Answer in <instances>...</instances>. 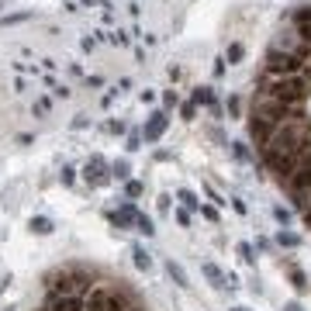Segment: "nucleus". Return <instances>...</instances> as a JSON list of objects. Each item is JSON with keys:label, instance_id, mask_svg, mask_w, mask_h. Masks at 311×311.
<instances>
[{"label": "nucleus", "instance_id": "423d86ee", "mask_svg": "<svg viewBox=\"0 0 311 311\" xmlns=\"http://www.w3.org/2000/svg\"><path fill=\"white\" fill-rule=\"evenodd\" d=\"M107 301H111V290L107 287H90V294H87V311H107Z\"/></svg>", "mask_w": 311, "mask_h": 311}, {"label": "nucleus", "instance_id": "9b49d317", "mask_svg": "<svg viewBox=\"0 0 311 311\" xmlns=\"http://www.w3.org/2000/svg\"><path fill=\"white\" fill-rule=\"evenodd\" d=\"M204 277H208L215 287H221V290H225V287H232V280H228V277H225V273H221L215 263H204Z\"/></svg>", "mask_w": 311, "mask_h": 311}, {"label": "nucleus", "instance_id": "39448f33", "mask_svg": "<svg viewBox=\"0 0 311 311\" xmlns=\"http://www.w3.org/2000/svg\"><path fill=\"white\" fill-rule=\"evenodd\" d=\"M294 194H304V190H311V152H301V159H297V166L287 173V180H283Z\"/></svg>", "mask_w": 311, "mask_h": 311}, {"label": "nucleus", "instance_id": "b1692460", "mask_svg": "<svg viewBox=\"0 0 311 311\" xmlns=\"http://www.w3.org/2000/svg\"><path fill=\"white\" fill-rule=\"evenodd\" d=\"M124 190H128V197H138V194H142V184H135V180H131Z\"/></svg>", "mask_w": 311, "mask_h": 311}, {"label": "nucleus", "instance_id": "f257e3e1", "mask_svg": "<svg viewBox=\"0 0 311 311\" xmlns=\"http://www.w3.org/2000/svg\"><path fill=\"white\" fill-rule=\"evenodd\" d=\"M308 90H311V83H308L301 73H297V76H270V73H263V83H259V93L287 104L290 111L308 97Z\"/></svg>", "mask_w": 311, "mask_h": 311}, {"label": "nucleus", "instance_id": "4468645a", "mask_svg": "<svg viewBox=\"0 0 311 311\" xmlns=\"http://www.w3.org/2000/svg\"><path fill=\"white\" fill-rule=\"evenodd\" d=\"M31 232L49 235V232H52V221H49V218H31Z\"/></svg>", "mask_w": 311, "mask_h": 311}, {"label": "nucleus", "instance_id": "aec40b11", "mask_svg": "<svg viewBox=\"0 0 311 311\" xmlns=\"http://www.w3.org/2000/svg\"><path fill=\"white\" fill-rule=\"evenodd\" d=\"M111 173H114L118 180H124V177H128V163H124V159H121V163H114V166H111Z\"/></svg>", "mask_w": 311, "mask_h": 311}, {"label": "nucleus", "instance_id": "6e6552de", "mask_svg": "<svg viewBox=\"0 0 311 311\" xmlns=\"http://www.w3.org/2000/svg\"><path fill=\"white\" fill-rule=\"evenodd\" d=\"M104 170H107V166H104L100 156H90L87 166H83V173H87V180H90V184H104V180H107V173H104Z\"/></svg>", "mask_w": 311, "mask_h": 311}, {"label": "nucleus", "instance_id": "bb28decb", "mask_svg": "<svg viewBox=\"0 0 311 311\" xmlns=\"http://www.w3.org/2000/svg\"><path fill=\"white\" fill-rule=\"evenodd\" d=\"M283 311H301V304H297V301H290V304H287Z\"/></svg>", "mask_w": 311, "mask_h": 311}, {"label": "nucleus", "instance_id": "7ed1b4c3", "mask_svg": "<svg viewBox=\"0 0 311 311\" xmlns=\"http://www.w3.org/2000/svg\"><path fill=\"white\" fill-rule=\"evenodd\" d=\"M304 62H308V59L290 56V52H280V49H270V52H266V73H270V76H297V73L304 69Z\"/></svg>", "mask_w": 311, "mask_h": 311}, {"label": "nucleus", "instance_id": "5701e85b", "mask_svg": "<svg viewBox=\"0 0 311 311\" xmlns=\"http://www.w3.org/2000/svg\"><path fill=\"white\" fill-rule=\"evenodd\" d=\"M138 232H145V235H152V221H149L145 215H138Z\"/></svg>", "mask_w": 311, "mask_h": 311}, {"label": "nucleus", "instance_id": "dca6fc26", "mask_svg": "<svg viewBox=\"0 0 311 311\" xmlns=\"http://www.w3.org/2000/svg\"><path fill=\"white\" fill-rule=\"evenodd\" d=\"M242 56H246V49H242L239 42H232V45H228V62H239Z\"/></svg>", "mask_w": 311, "mask_h": 311}, {"label": "nucleus", "instance_id": "a211bd4d", "mask_svg": "<svg viewBox=\"0 0 311 311\" xmlns=\"http://www.w3.org/2000/svg\"><path fill=\"white\" fill-rule=\"evenodd\" d=\"M304 280H308V277H304V273H301V270H290V283H294V287H297V290H304V287H308V283H304Z\"/></svg>", "mask_w": 311, "mask_h": 311}, {"label": "nucleus", "instance_id": "412c9836", "mask_svg": "<svg viewBox=\"0 0 311 311\" xmlns=\"http://www.w3.org/2000/svg\"><path fill=\"white\" fill-rule=\"evenodd\" d=\"M280 246L294 249V246H297V235H290V232H280Z\"/></svg>", "mask_w": 311, "mask_h": 311}, {"label": "nucleus", "instance_id": "2eb2a0df", "mask_svg": "<svg viewBox=\"0 0 311 311\" xmlns=\"http://www.w3.org/2000/svg\"><path fill=\"white\" fill-rule=\"evenodd\" d=\"M131 256H135V266H138V270H149V266H152V259L145 256V249H138V246H135V252H131Z\"/></svg>", "mask_w": 311, "mask_h": 311}, {"label": "nucleus", "instance_id": "4be33fe9", "mask_svg": "<svg viewBox=\"0 0 311 311\" xmlns=\"http://www.w3.org/2000/svg\"><path fill=\"white\" fill-rule=\"evenodd\" d=\"M273 218H277V221H283V225H287V221H290V211H287V208H273Z\"/></svg>", "mask_w": 311, "mask_h": 311}, {"label": "nucleus", "instance_id": "7c9ffc66", "mask_svg": "<svg viewBox=\"0 0 311 311\" xmlns=\"http://www.w3.org/2000/svg\"><path fill=\"white\" fill-rule=\"evenodd\" d=\"M0 7H4V4H0Z\"/></svg>", "mask_w": 311, "mask_h": 311}, {"label": "nucleus", "instance_id": "f03ea898", "mask_svg": "<svg viewBox=\"0 0 311 311\" xmlns=\"http://www.w3.org/2000/svg\"><path fill=\"white\" fill-rule=\"evenodd\" d=\"M90 287H93V280L83 270H62V273L49 277V290L59 297H83V294H90Z\"/></svg>", "mask_w": 311, "mask_h": 311}, {"label": "nucleus", "instance_id": "393cba45", "mask_svg": "<svg viewBox=\"0 0 311 311\" xmlns=\"http://www.w3.org/2000/svg\"><path fill=\"white\" fill-rule=\"evenodd\" d=\"M239 256H242V259H252V246L242 242V246H239Z\"/></svg>", "mask_w": 311, "mask_h": 311}, {"label": "nucleus", "instance_id": "1a4fd4ad", "mask_svg": "<svg viewBox=\"0 0 311 311\" xmlns=\"http://www.w3.org/2000/svg\"><path fill=\"white\" fill-rule=\"evenodd\" d=\"M163 131H166V114H152L142 135H145V142H156V138H159Z\"/></svg>", "mask_w": 311, "mask_h": 311}, {"label": "nucleus", "instance_id": "9d476101", "mask_svg": "<svg viewBox=\"0 0 311 311\" xmlns=\"http://www.w3.org/2000/svg\"><path fill=\"white\" fill-rule=\"evenodd\" d=\"M107 218H111V221H114L118 228H128V225H138V215H135V208H131V204H128V208H121V211H111Z\"/></svg>", "mask_w": 311, "mask_h": 311}, {"label": "nucleus", "instance_id": "cd10ccee", "mask_svg": "<svg viewBox=\"0 0 311 311\" xmlns=\"http://www.w3.org/2000/svg\"><path fill=\"white\" fill-rule=\"evenodd\" d=\"M124 311H142V308H135V304H131V308H124Z\"/></svg>", "mask_w": 311, "mask_h": 311}, {"label": "nucleus", "instance_id": "6ab92c4d", "mask_svg": "<svg viewBox=\"0 0 311 311\" xmlns=\"http://www.w3.org/2000/svg\"><path fill=\"white\" fill-rule=\"evenodd\" d=\"M31 18V11H21V14H11V18H4V25H21V21H28Z\"/></svg>", "mask_w": 311, "mask_h": 311}, {"label": "nucleus", "instance_id": "c756f323", "mask_svg": "<svg viewBox=\"0 0 311 311\" xmlns=\"http://www.w3.org/2000/svg\"><path fill=\"white\" fill-rule=\"evenodd\" d=\"M235 311H242V308H235Z\"/></svg>", "mask_w": 311, "mask_h": 311}, {"label": "nucleus", "instance_id": "ddd939ff", "mask_svg": "<svg viewBox=\"0 0 311 311\" xmlns=\"http://www.w3.org/2000/svg\"><path fill=\"white\" fill-rule=\"evenodd\" d=\"M166 270H170V277H173L180 287H190V283H187V273H184V266H180V263H173V259H170V263H166Z\"/></svg>", "mask_w": 311, "mask_h": 311}, {"label": "nucleus", "instance_id": "20e7f679", "mask_svg": "<svg viewBox=\"0 0 311 311\" xmlns=\"http://www.w3.org/2000/svg\"><path fill=\"white\" fill-rule=\"evenodd\" d=\"M287 114H290V107H287V104H280V100H273V97H266V93H256L252 118H259V121H266V124H273V128H277Z\"/></svg>", "mask_w": 311, "mask_h": 311}, {"label": "nucleus", "instance_id": "c85d7f7f", "mask_svg": "<svg viewBox=\"0 0 311 311\" xmlns=\"http://www.w3.org/2000/svg\"><path fill=\"white\" fill-rule=\"evenodd\" d=\"M42 311H52V308H49V304H45V308H42Z\"/></svg>", "mask_w": 311, "mask_h": 311}, {"label": "nucleus", "instance_id": "f3484780", "mask_svg": "<svg viewBox=\"0 0 311 311\" xmlns=\"http://www.w3.org/2000/svg\"><path fill=\"white\" fill-rule=\"evenodd\" d=\"M177 197H180V201H184V204H187V208H201V201H197V197H194V194H190V190H180V194H177Z\"/></svg>", "mask_w": 311, "mask_h": 311}, {"label": "nucleus", "instance_id": "f8f14e48", "mask_svg": "<svg viewBox=\"0 0 311 311\" xmlns=\"http://www.w3.org/2000/svg\"><path fill=\"white\" fill-rule=\"evenodd\" d=\"M194 104H208V107H215V93H211V87H197V90H194Z\"/></svg>", "mask_w": 311, "mask_h": 311}, {"label": "nucleus", "instance_id": "0eeeda50", "mask_svg": "<svg viewBox=\"0 0 311 311\" xmlns=\"http://www.w3.org/2000/svg\"><path fill=\"white\" fill-rule=\"evenodd\" d=\"M49 308H52V311H87L83 297H59V294L49 297Z\"/></svg>", "mask_w": 311, "mask_h": 311}, {"label": "nucleus", "instance_id": "a878e982", "mask_svg": "<svg viewBox=\"0 0 311 311\" xmlns=\"http://www.w3.org/2000/svg\"><path fill=\"white\" fill-rule=\"evenodd\" d=\"M235 156H239V159H249V152H246V145H242V142H235Z\"/></svg>", "mask_w": 311, "mask_h": 311}]
</instances>
